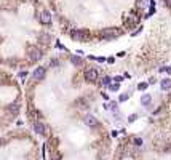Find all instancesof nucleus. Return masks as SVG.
I'll use <instances>...</instances> for the list:
<instances>
[{"label": "nucleus", "instance_id": "obj_17", "mask_svg": "<svg viewBox=\"0 0 171 160\" xmlns=\"http://www.w3.org/2000/svg\"><path fill=\"white\" fill-rule=\"evenodd\" d=\"M135 144L136 146H142V139L141 138H135Z\"/></svg>", "mask_w": 171, "mask_h": 160}, {"label": "nucleus", "instance_id": "obj_9", "mask_svg": "<svg viewBox=\"0 0 171 160\" xmlns=\"http://www.w3.org/2000/svg\"><path fill=\"white\" fill-rule=\"evenodd\" d=\"M70 63H72L75 67H80L82 64H83V59H82L78 55H72V56H70Z\"/></svg>", "mask_w": 171, "mask_h": 160}, {"label": "nucleus", "instance_id": "obj_2", "mask_svg": "<svg viewBox=\"0 0 171 160\" xmlns=\"http://www.w3.org/2000/svg\"><path fill=\"white\" fill-rule=\"evenodd\" d=\"M70 37H72L74 40H88L90 39V32L86 31V29H75V31L70 32Z\"/></svg>", "mask_w": 171, "mask_h": 160}, {"label": "nucleus", "instance_id": "obj_16", "mask_svg": "<svg viewBox=\"0 0 171 160\" xmlns=\"http://www.w3.org/2000/svg\"><path fill=\"white\" fill-rule=\"evenodd\" d=\"M109 88L112 90V91H117V90H118V83H112V85H109Z\"/></svg>", "mask_w": 171, "mask_h": 160}, {"label": "nucleus", "instance_id": "obj_5", "mask_svg": "<svg viewBox=\"0 0 171 160\" xmlns=\"http://www.w3.org/2000/svg\"><path fill=\"white\" fill-rule=\"evenodd\" d=\"M45 75H46V69L45 67H37L35 71L32 72V77H34V80H43L45 79Z\"/></svg>", "mask_w": 171, "mask_h": 160}, {"label": "nucleus", "instance_id": "obj_4", "mask_svg": "<svg viewBox=\"0 0 171 160\" xmlns=\"http://www.w3.org/2000/svg\"><path fill=\"white\" fill-rule=\"evenodd\" d=\"M98 77H99V72L96 71V69H86L85 71V80L86 82H96L98 80Z\"/></svg>", "mask_w": 171, "mask_h": 160}, {"label": "nucleus", "instance_id": "obj_22", "mask_svg": "<svg viewBox=\"0 0 171 160\" xmlns=\"http://www.w3.org/2000/svg\"><path fill=\"white\" fill-rule=\"evenodd\" d=\"M166 72H168V74H170V75H171V66H170V67L166 69Z\"/></svg>", "mask_w": 171, "mask_h": 160}, {"label": "nucleus", "instance_id": "obj_20", "mask_svg": "<svg viewBox=\"0 0 171 160\" xmlns=\"http://www.w3.org/2000/svg\"><path fill=\"white\" fill-rule=\"evenodd\" d=\"M165 5H166L168 8H171V0H165Z\"/></svg>", "mask_w": 171, "mask_h": 160}, {"label": "nucleus", "instance_id": "obj_19", "mask_svg": "<svg viewBox=\"0 0 171 160\" xmlns=\"http://www.w3.org/2000/svg\"><path fill=\"white\" fill-rule=\"evenodd\" d=\"M118 99H120V103H122V101H126V99H128V95H120Z\"/></svg>", "mask_w": 171, "mask_h": 160}, {"label": "nucleus", "instance_id": "obj_7", "mask_svg": "<svg viewBox=\"0 0 171 160\" xmlns=\"http://www.w3.org/2000/svg\"><path fill=\"white\" fill-rule=\"evenodd\" d=\"M40 21L43 24H50V23H51V15H50V11L43 10V11L40 13Z\"/></svg>", "mask_w": 171, "mask_h": 160}, {"label": "nucleus", "instance_id": "obj_15", "mask_svg": "<svg viewBox=\"0 0 171 160\" xmlns=\"http://www.w3.org/2000/svg\"><path fill=\"white\" fill-rule=\"evenodd\" d=\"M136 119H138V115H136V114H131V115L128 117V122H130V123H133V122H135Z\"/></svg>", "mask_w": 171, "mask_h": 160}, {"label": "nucleus", "instance_id": "obj_18", "mask_svg": "<svg viewBox=\"0 0 171 160\" xmlns=\"http://www.w3.org/2000/svg\"><path fill=\"white\" fill-rule=\"evenodd\" d=\"M114 80H115V83H120V82H122V80H123V77H122V75H117V77H115Z\"/></svg>", "mask_w": 171, "mask_h": 160}, {"label": "nucleus", "instance_id": "obj_21", "mask_svg": "<svg viewBox=\"0 0 171 160\" xmlns=\"http://www.w3.org/2000/svg\"><path fill=\"white\" fill-rule=\"evenodd\" d=\"M117 56H118V58H123V56H125V51H120Z\"/></svg>", "mask_w": 171, "mask_h": 160}, {"label": "nucleus", "instance_id": "obj_10", "mask_svg": "<svg viewBox=\"0 0 171 160\" xmlns=\"http://www.w3.org/2000/svg\"><path fill=\"white\" fill-rule=\"evenodd\" d=\"M19 109H21V106L18 103H13V104H10V106H8V112H10V114H13V115H16L18 112H19Z\"/></svg>", "mask_w": 171, "mask_h": 160}, {"label": "nucleus", "instance_id": "obj_24", "mask_svg": "<svg viewBox=\"0 0 171 160\" xmlns=\"http://www.w3.org/2000/svg\"><path fill=\"white\" fill-rule=\"evenodd\" d=\"M54 160H56V159H54Z\"/></svg>", "mask_w": 171, "mask_h": 160}, {"label": "nucleus", "instance_id": "obj_8", "mask_svg": "<svg viewBox=\"0 0 171 160\" xmlns=\"http://www.w3.org/2000/svg\"><path fill=\"white\" fill-rule=\"evenodd\" d=\"M85 125H88V127H96V125H98V119L94 115H86L85 117Z\"/></svg>", "mask_w": 171, "mask_h": 160}, {"label": "nucleus", "instance_id": "obj_11", "mask_svg": "<svg viewBox=\"0 0 171 160\" xmlns=\"http://www.w3.org/2000/svg\"><path fill=\"white\" fill-rule=\"evenodd\" d=\"M150 101H152V96L149 95V93H144V95L141 96V104H142V106H149Z\"/></svg>", "mask_w": 171, "mask_h": 160}, {"label": "nucleus", "instance_id": "obj_13", "mask_svg": "<svg viewBox=\"0 0 171 160\" xmlns=\"http://www.w3.org/2000/svg\"><path fill=\"white\" fill-rule=\"evenodd\" d=\"M147 87H149V83H147V82H142V83H139V85H138V90H141V91H144V90H146Z\"/></svg>", "mask_w": 171, "mask_h": 160}, {"label": "nucleus", "instance_id": "obj_14", "mask_svg": "<svg viewBox=\"0 0 171 160\" xmlns=\"http://www.w3.org/2000/svg\"><path fill=\"white\" fill-rule=\"evenodd\" d=\"M110 82H112V79H110V77H104V79H102V85H104V87L110 85Z\"/></svg>", "mask_w": 171, "mask_h": 160}, {"label": "nucleus", "instance_id": "obj_3", "mask_svg": "<svg viewBox=\"0 0 171 160\" xmlns=\"http://www.w3.org/2000/svg\"><path fill=\"white\" fill-rule=\"evenodd\" d=\"M27 55L30 58V61H38L42 59V50L37 48L35 45H29L27 47Z\"/></svg>", "mask_w": 171, "mask_h": 160}, {"label": "nucleus", "instance_id": "obj_1", "mask_svg": "<svg viewBox=\"0 0 171 160\" xmlns=\"http://www.w3.org/2000/svg\"><path fill=\"white\" fill-rule=\"evenodd\" d=\"M120 35H122V29H117V27H109L101 31V37L104 40H114Z\"/></svg>", "mask_w": 171, "mask_h": 160}, {"label": "nucleus", "instance_id": "obj_23", "mask_svg": "<svg viewBox=\"0 0 171 160\" xmlns=\"http://www.w3.org/2000/svg\"><path fill=\"white\" fill-rule=\"evenodd\" d=\"M2 146H3V139H2V138H0V147H2Z\"/></svg>", "mask_w": 171, "mask_h": 160}, {"label": "nucleus", "instance_id": "obj_6", "mask_svg": "<svg viewBox=\"0 0 171 160\" xmlns=\"http://www.w3.org/2000/svg\"><path fill=\"white\" fill-rule=\"evenodd\" d=\"M34 130H35L37 135H42V136L46 133V127L43 123H40V122H35V123H34Z\"/></svg>", "mask_w": 171, "mask_h": 160}, {"label": "nucleus", "instance_id": "obj_12", "mask_svg": "<svg viewBox=\"0 0 171 160\" xmlns=\"http://www.w3.org/2000/svg\"><path fill=\"white\" fill-rule=\"evenodd\" d=\"M160 87H162V90H170L171 88V79H163L162 82H160Z\"/></svg>", "mask_w": 171, "mask_h": 160}]
</instances>
